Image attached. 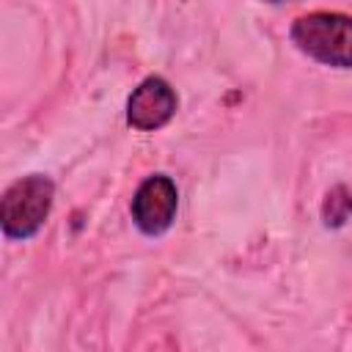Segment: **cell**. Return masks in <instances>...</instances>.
<instances>
[{"instance_id": "cell-1", "label": "cell", "mask_w": 352, "mask_h": 352, "mask_svg": "<svg viewBox=\"0 0 352 352\" xmlns=\"http://www.w3.org/2000/svg\"><path fill=\"white\" fill-rule=\"evenodd\" d=\"M294 47L336 69H352V16L338 11H311L294 19L289 30Z\"/></svg>"}, {"instance_id": "cell-2", "label": "cell", "mask_w": 352, "mask_h": 352, "mask_svg": "<svg viewBox=\"0 0 352 352\" xmlns=\"http://www.w3.org/2000/svg\"><path fill=\"white\" fill-rule=\"evenodd\" d=\"M52 198H55V184L50 176L41 173H30L8 184L0 206L3 234L8 239H30L33 234H38V228L50 217Z\"/></svg>"}, {"instance_id": "cell-3", "label": "cell", "mask_w": 352, "mask_h": 352, "mask_svg": "<svg viewBox=\"0 0 352 352\" xmlns=\"http://www.w3.org/2000/svg\"><path fill=\"white\" fill-rule=\"evenodd\" d=\"M176 209H179V190L173 179L165 173L148 176L132 198V220L146 236L165 234L176 220Z\"/></svg>"}, {"instance_id": "cell-4", "label": "cell", "mask_w": 352, "mask_h": 352, "mask_svg": "<svg viewBox=\"0 0 352 352\" xmlns=\"http://www.w3.org/2000/svg\"><path fill=\"white\" fill-rule=\"evenodd\" d=\"M176 91L162 77H146L126 102V121L140 132L162 129L176 116Z\"/></svg>"}, {"instance_id": "cell-5", "label": "cell", "mask_w": 352, "mask_h": 352, "mask_svg": "<svg viewBox=\"0 0 352 352\" xmlns=\"http://www.w3.org/2000/svg\"><path fill=\"white\" fill-rule=\"evenodd\" d=\"M349 212H352V195H349V190H346L344 184L333 187V190L327 192L324 204H322L324 226H327V228H338V226H344L346 217H349Z\"/></svg>"}, {"instance_id": "cell-6", "label": "cell", "mask_w": 352, "mask_h": 352, "mask_svg": "<svg viewBox=\"0 0 352 352\" xmlns=\"http://www.w3.org/2000/svg\"><path fill=\"white\" fill-rule=\"evenodd\" d=\"M264 3H286V0H264Z\"/></svg>"}]
</instances>
